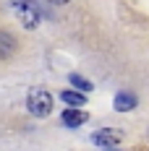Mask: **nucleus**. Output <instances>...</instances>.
I'll return each mask as SVG.
<instances>
[{"label":"nucleus","instance_id":"4","mask_svg":"<svg viewBox=\"0 0 149 151\" xmlns=\"http://www.w3.org/2000/svg\"><path fill=\"white\" fill-rule=\"evenodd\" d=\"M136 104H139V99H136L134 91H118L113 99L115 112H131V109H136Z\"/></svg>","mask_w":149,"mask_h":151},{"label":"nucleus","instance_id":"5","mask_svg":"<svg viewBox=\"0 0 149 151\" xmlns=\"http://www.w3.org/2000/svg\"><path fill=\"white\" fill-rule=\"evenodd\" d=\"M86 120H89V115H86L84 109H78V107H68V109L60 115V122L68 125V128H78V125H84Z\"/></svg>","mask_w":149,"mask_h":151},{"label":"nucleus","instance_id":"7","mask_svg":"<svg viewBox=\"0 0 149 151\" xmlns=\"http://www.w3.org/2000/svg\"><path fill=\"white\" fill-rule=\"evenodd\" d=\"M13 50H16L13 37H11V34H5V31H0V60H5Z\"/></svg>","mask_w":149,"mask_h":151},{"label":"nucleus","instance_id":"1","mask_svg":"<svg viewBox=\"0 0 149 151\" xmlns=\"http://www.w3.org/2000/svg\"><path fill=\"white\" fill-rule=\"evenodd\" d=\"M26 107L34 117H47L52 112V96L45 89H31L26 94Z\"/></svg>","mask_w":149,"mask_h":151},{"label":"nucleus","instance_id":"2","mask_svg":"<svg viewBox=\"0 0 149 151\" xmlns=\"http://www.w3.org/2000/svg\"><path fill=\"white\" fill-rule=\"evenodd\" d=\"M11 3H13V11L18 16V21L26 29H34L39 24V8L34 5V0H11Z\"/></svg>","mask_w":149,"mask_h":151},{"label":"nucleus","instance_id":"3","mask_svg":"<svg viewBox=\"0 0 149 151\" xmlns=\"http://www.w3.org/2000/svg\"><path fill=\"white\" fill-rule=\"evenodd\" d=\"M120 141H123V130H118V128H102V130L92 133V143L102 146V149H115Z\"/></svg>","mask_w":149,"mask_h":151},{"label":"nucleus","instance_id":"8","mask_svg":"<svg viewBox=\"0 0 149 151\" xmlns=\"http://www.w3.org/2000/svg\"><path fill=\"white\" fill-rule=\"evenodd\" d=\"M68 81H71V83H73V89H78V91H92V89H94V83H92V81H86L84 76L71 73V76H68Z\"/></svg>","mask_w":149,"mask_h":151},{"label":"nucleus","instance_id":"10","mask_svg":"<svg viewBox=\"0 0 149 151\" xmlns=\"http://www.w3.org/2000/svg\"><path fill=\"white\" fill-rule=\"evenodd\" d=\"M102 151H118V149H102Z\"/></svg>","mask_w":149,"mask_h":151},{"label":"nucleus","instance_id":"9","mask_svg":"<svg viewBox=\"0 0 149 151\" xmlns=\"http://www.w3.org/2000/svg\"><path fill=\"white\" fill-rule=\"evenodd\" d=\"M50 3H58V5H65L68 0H50Z\"/></svg>","mask_w":149,"mask_h":151},{"label":"nucleus","instance_id":"6","mask_svg":"<svg viewBox=\"0 0 149 151\" xmlns=\"http://www.w3.org/2000/svg\"><path fill=\"white\" fill-rule=\"evenodd\" d=\"M60 99L65 102V104H71V107H81V104H86V96H84V91H63L60 94Z\"/></svg>","mask_w":149,"mask_h":151}]
</instances>
